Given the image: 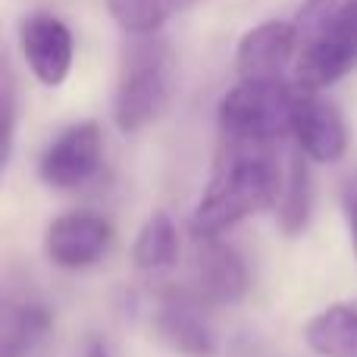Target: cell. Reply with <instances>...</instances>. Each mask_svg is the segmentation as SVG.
I'll return each instance as SVG.
<instances>
[{
	"label": "cell",
	"instance_id": "6da1fadb",
	"mask_svg": "<svg viewBox=\"0 0 357 357\" xmlns=\"http://www.w3.org/2000/svg\"><path fill=\"white\" fill-rule=\"evenodd\" d=\"M279 185H282V167L276 148L226 142L191 216L195 238H220L245 216L276 204Z\"/></svg>",
	"mask_w": 357,
	"mask_h": 357
},
{
	"label": "cell",
	"instance_id": "7a4b0ae2",
	"mask_svg": "<svg viewBox=\"0 0 357 357\" xmlns=\"http://www.w3.org/2000/svg\"><path fill=\"white\" fill-rule=\"evenodd\" d=\"M295 85L320 91L357 66V0H307L295 22Z\"/></svg>",
	"mask_w": 357,
	"mask_h": 357
},
{
	"label": "cell",
	"instance_id": "3957f363",
	"mask_svg": "<svg viewBox=\"0 0 357 357\" xmlns=\"http://www.w3.org/2000/svg\"><path fill=\"white\" fill-rule=\"evenodd\" d=\"M176 88V54L163 35H135L126 44L116 82V126L123 132H142L167 113Z\"/></svg>",
	"mask_w": 357,
	"mask_h": 357
},
{
	"label": "cell",
	"instance_id": "277c9868",
	"mask_svg": "<svg viewBox=\"0 0 357 357\" xmlns=\"http://www.w3.org/2000/svg\"><path fill=\"white\" fill-rule=\"evenodd\" d=\"M298 85L289 79H241L220 100V129L226 142L276 148L291 132Z\"/></svg>",
	"mask_w": 357,
	"mask_h": 357
},
{
	"label": "cell",
	"instance_id": "5b68a950",
	"mask_svg": "<svg viewBox=\"0 0 357 357\" xmlns=\"http://www.w3.org/2000/svg\"><path fill=\"white\" fill-rule=\"evenodd\" d=\"M104 160V135L94 123H75L63 129L54 142L44 148L38 160V176L50 188H79L100 169Z\"/></svg>",
	"mask_w": 357,
	"mask_h": 357
},
{
	"label": "cell",
	"instance_id": "8992f818",
	"mask_svg": "<svg viewBox=\"0 0 357 357\" xmlns=\"http://www.w3.org/2000/svg\"><path fill=\"white\" fill-rule=\"evenodd\" d=\"M113 241V226L94 210H69L56 216L44 232V251L63 270H85L107 254Z\"/></svg>",
	"mask_w": 357,
	"mask_h": 357
},
{
	"label": "cell",
	"instance_id": "52a82bcc",
	"mask_svg": "<svg viewBox=\"0 0 357 357\" xmlns=\"http://www.w3.org/2000/svg\"><path fill=\"white\" fill-rule=\"evenodd\" d=\"M19 44L35 79L47 88H56L69 79L73 69V31L54 13H31L19 25Z\"/></svg>",
	"mask_w": 357,
	"mask_h": 357
},
{
	"label": "cell",
	"instance_id": "ba28073f",
	"mask_svg": "<svg viewBox=\"0 0 357 357\" xmlns=\"http://www.w3.org/2000/svg\"><path fill=\"white\" fill-rule=\"evenodd\" d=\"M289 135H295L298 151L314 163H339L348 151V126L335 104L301 88H298Z\"/></svg>",
	"mask_w": 357,
	"mask_h": 357
},
{
	"label": "cell",
	"instance_id": "9c48e42d",
	"mask_svg": "<svg viewBox=\"0 0 357 357\" xmlns=\"http://www.w3.org/2000/svg\"><path fill=\"white\" fill-rule=\"evenodd\" d=\"M248 264L222 238H197L195 257V301L197 304H235L248 291Z\"/></svg>",
	"mask_w": 357,
	"mask_h": 357
},
{
	"label": "cell",
	"instance_id": "30bf717a",
	"mask_svg": "<svg viewBox=\"0 0 357 357\" xmlns=\"http://www.w3.org/2000/svg\"><path fill=\"white\" fill-rule=\"evenodd\" d=\"M298 56V35L295 25L282 22V19H270V22L251 29L238 41L235 50V69L241 79H285V69H295Z\"/></svg>",
	"mask_w": 357,
	"mask_h": 357
},
{
	"label": "cell",
	"instance_id": "8fae6325",
	"mask_svg": "<svg viewBox=\"0 0 357 357\" xmlns=\"http://www.w3.org/2000/svg\"><path fill=\"white\" fill-rule=\"evenodd\" d=\"M154 329L176 354L182 357H213L216 335L201 314V304L191 295L169 291L154 314Z\"/></svg>",
	"mask_w": 357,
	"mask_h": 357
},
{
	"label": "cell",
	"instance_id": "7c38bea8",
	"mask_svg": "<svg viewBox=\"0 0 357 357\" xmlns=\"http://www.w3.org/2000/svg\"><path fill=\"white\" fill-rule=\"evenodd\" d=\"M304 342L320 357H357V298L320 310L304 326Z\"/></svg>",
	"mask_w": 357,
	"mask_h": 357
},
{
	"label": "cell",
	"instance_id": "4fadbf2b",
	"mask_svg": "<svg viewBox=\"0 0 357 357\" xmlns=\"http://www.w3.org/2000/svg\"><path fill=\"white\" fill-rule=\"evenodd\" d=\"M310 210H314V176H310L307 157L295 151L282 169V185L276 197L279 229L285 235H301L310 222Z\"/></svg>",
	"mask_w": 357,
	"mask_h": 357
},
{
	"label": "cell",
	"instance_id": "5bb4252c",
	"mask_svg": "<svg viewBox=\"0 0 357 357\" xmlns=\"http://www.w3.org/2000/svg\"><path fill=\"white\" fill-rule=\"evenodd\" d=\"M47 329L50 314L41 304H0V357H29Z\"/></svg>",
	"mask_w": 357,
	"mask_h": 357
},
{
	"label": "cell",
	"instance_id": "9a60e30c",
	"mask_svg": "<svg viewBox=\"0 0 357 357\" xmlns=\"http://www.w3.org/2000/svg\"><path fill=\"white\" fill-rule=\"evenodd\" d=\"M135 266L144 273L169 270L178 260V229L167 213H154L135 235Z\"/></svg>",
	"mask_w": 357,
	"mask_h": 357
},
{
	"label": "cell",
	"instance_id": "2e32d148",
	"mask_svg": "<svg viewBox=\"0 0 357 357\" xmlns=\"http://www.w3.org/2000/svg\"><path fill=\"white\" fill-rule=\"evenodd\" d=\"M197 0H107L113 19L132 35H157L176 13Z\"/></svg>",
	"mask_w": 357,
	"mask_h": 357
},
{
	"label": "cell",
	"instance_id": "e0dca14e",
	"mask_svg": "<svg viewBox=\"0 0 357 357\" xmlns=\"http://www.w3.org/2000/svg\"><path fill=\"white\" fill-rule=\"evenodd\" d=\"M16 142V79L10 60L0 54V176L6 173Z\"/></svg>",
	"mask_w": 357,
	"mask_h": 357
},
{
	"label": "cell",
	"instance_id": "ac0fdd59",
	"mask_svg": "<svg viewBox=\"0 0 357 357\" xmlns=\"http://www.w3.org/2000/svg\"><path fill=\"white\" fill-rule=\"evenodd\" d=\"M342 210H345V222H348V235H351V251L357 260V169L345 176L342 182Z\"/></svg>",
	"mask_w": 357,
	"mask_h": 357
},
{
	"label": "cell",
	"instance_id": "d6986e66",
	"mask_svg": "<svg viewBox=\"0 0 357 357\" xmlns=\"http://www.w3.org/2000/svg\"><path fill=\"white\" fill-rule=\"evenodd\" d=\"M79 357H110V354H107V345L100 339H88L85 345H82V354Z\"/></svg>",
	"mask_w": 357,
	"mask_h": 357
},
{
	"label": "cell",
	"instance_id": "ffe728a7",
	"mask_svg": "<svg viewBox=\"0 0 357 357\" xmlns=\"http://www.w3.org/2000/svg\"><path fill=\"white\" fill-rule=\"evenodd\" d=\"M0 304H3V301H0Z\"/></svg>",
	"mask_w": 357,
	"mask_h": 357
}]
</instances>
